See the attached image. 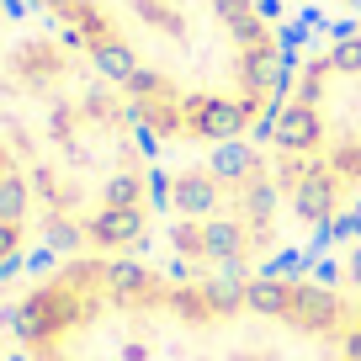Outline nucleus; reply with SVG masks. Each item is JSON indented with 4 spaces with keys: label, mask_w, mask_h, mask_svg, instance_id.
<instances>
[{
    "label": "nucleus",
    "mask_w": 361,
    "mask_h": 361,
    "mask_svg": "<svg viewBox=\"0 0 361 361\" xmlns=\"http://www.w3.org/2000/svg\"><path fill=\"white\" fill-rule=\"evenodd\" d=\"M319 138H324V123H319L314 106H303V102L276 106V144L287 154H308V149H319Z\"/></svg>",
    "instance_id": "obj_1"
},
{
    "label": "nucleus",
    "mask_w": 361,
    "mask_h": 361,
    "mask_svg": "<svg viewBox=\"0 0 361 361\" xmlns=\"http://www.w3.org/2000/svg\"><path fill=\"white\" fill-rule=\"evenodd\" d=\"M90 239L106 250H123V245H144V213L138 207H102L90 218Z\"/></svg>",
    "instance_id": "obj_2"
},
{
    "label": "nucleus",
    "mask_w": 361,
    "mask_h": 361,
    "mask_svg": "<svg viewBox=\"0 0 361 361\" xmlns=\"http://www.w3.org/2000/svg\"><path fill=\"white\" fill-rule=\"evenodd\" d=\"M293 213L308 218V224H329V213H335V180L324 170H314V176H303L293 186Z\"/></svg>",
    "instance_id": "obj_3"
},
{
    "label": "nucleus",
    "mask_w": 361,
    "mask_h": 361,
    "mask_svg": "<svg viewBox=\"0 0 361 361\" xmlns=\"http://www.w3.org/2000/svg\"><path fill=\"white\" fill-rule=\"evenodd\" d=\"M287 314H293L298 324H308V329H324V324L340 319V298L329 293V287H293V308H287Z\"/></svg>",
    "instance_id": "obj_4"
},
{
    "label": "nucleus",
    "mask_w": 361,
    "mask_h": 361,
    "mask_svg": "<svg viewBox=\"0 0 361 361\" xmlns=\"http://www.w3.org/2000/svg\"><path fill=\"white\" fill-rule=\"evenodd\" d=\"M170 202L180 207L186 218H213V207H218V186H213V176H180L176 180V192H170Z\"/></svg>",
    "instance_id": "obj_5"
},
{
    "label": "nucleus",
    "mask_w": 361,
    "mask_h": 361,
    "mask_svg": "<svg viewBox=\"0 0 361 361\" xmlns=\"http://www.w3.org/2000/svg\"><path fill=\"white\" fill-rule=\"evenodd\" d=\"M245 250V228L228 224V218H207L202 224V255L207 260H239Z\"/></svg>",
    "instance_id": "obj_6"
},
{
    "label": "nucleus",
    "mask_w": 361,
    "mask_h": 361,
    "mask_svg": "<svg viewBox=\"0 0 361 361\" xmlns=\"http://www.w3.org/2000/svg\"><path fill=\"white\" fill-rule=\"evenodd\" d=\"M245 308L250 314H287V308H293V287L276 282V276H255V282L245 287Z\"/></svg>",
    "instance_id": "obj_7"
},
{
    "label": "nucleus",
    "mask_w": 361,
    "mask_h": 361,
    "mask_svg": "<svg viewBox=\"0 0 361 361\" xmlns=\"http://www.w3.org/2000/svg\"><path fill=\"white\" fill-rule=\"evenodd\" d=\"M207 170H213V180H250V170H255V154H250V144H218L213 154H207Z\"/></svg>",
    "instance_id": "obj_8"
},
{
    "label": "nucleus",
    "mask_w": 361,
    "mask_h": 361,
    "mask_svg": "<svg viewBox=\"0 0 361 361\" xmlns=\"http://www.w3.org/2000/svg\"><path fill=\"white\" fill-rule=\"evenodd\" d=\"M102 282H106L112 298H144L149 293V271L133 266V260H112V266L102 271Z\"/></svg>",
    "instance_id": "obj_9"
},
{
    "label": "nucleus",
    "mask_w": 361,
    "mask_h": 361,
    "mask_svg": "<svg viewBox=\"0 0 361 361\" xmlns=\"http://www.w3.org/2000/svg\"><path fill=\"white\" fill-rule=\"evenodd\" d=\"M27 202H32L27 180L16 176V170H6V176H0V224H22V218H27Z\"/></svg>",
    "instance_id": "obj_10"
},
{
    "label": "nucleus",
    "mask_w": 361,
    "mask_h": 361,
    "mask_svg": "<svg viewBox=\"0 0 361 361\" xmlns=\"http://www.w3.org/2000/svg\"><path fill=\"white\" fill-rule=\"evenodd\" d=\"M138 192H144V180H138L133 170H117L102 186V207H138Z\"/></svg>",
    "instance_id": "obj_11"
},
{
    "label": "nucleus",
    "mask_w": 361,
    "mask_h": 361,
    "mask_svg": "<svg viewBox=\"0 0 361 361\" xmlns=\"http://www.w3.org/2000/svg\"><path fill=\"white\" fill-rule=\"evenodd\" d=\"M245 287H250V282H239V276H218V282H202V303H207V308H218V314H228V308L245 303Z\"/></svg>",
    "instance_id": "obj_12"
},
{
    "label": "nucleus",
    "mask_w": 361,
    "mask_h": 361,
    "mask_svg": "<svg viewBox=\"0 0 361 361\" xmlns=\"http://www.w3.org/2000/svg\"><path fill=\"white\" fill-rule=\"evenodd\" d=\"M48 250H59V255L80 250V228L69 224V218H48Z\"/></svg>",
    "instance_id": "obj_13"
},
{
    "label": "nucleus",
    "mask_w": 361,
    "mask_h": 361,
    "mask_svg": "<svg viewBox=\"0 0 361 361\" xmlns=\"http://www.w3.org/2000/svg\"><path fill=\"white\" fill-rule=\"evenodd\" d=\"M245 207H250V218H255V224H266L271 207H276V192H271L266 180H255V186H250V197H245Z\"/></svg>",
    "instance_id": "obj_14"
},
{
    "label": "nucleus",
    "mask_w": 361,
    "mask_h": 361,
    "mask_svg": "<svg viewBox=\"0 0 361 361\" xmlns=\"http://www.w3.org/2000/svg\"><path fill=\"white\" fill-rule=\"evenodd\" d=\"M22 245V224H0V260H11Z\"/></svg>",
    "instance_id": "obj_15"
},
{
    "label": "nucleus",
    "mask_w": 361,
    "mask_h": 361,
    "mask_svg": "<svg viewBox=\"0 0 361 361\" xmlns=\"http://www.w3.org/2000/svg\"><path fill=\"white\" fill-rule=\"evenodd\" d=\"M176 245L186 250V255H202V228H180V234H176Z\"/></svg>",
    "instance_id": "obj_16"
},
{
    "label": "nucleus",
    "mask_w": 361,
    "mask_h": 361,
    "mask_svg": "<svg viewBox=\"0 0 361 361\" xmlns=\"http://www.w3.org/2000/svg\"><path fill=\"white\" fill-rule=\"evenodd\" d=\"M345 361H361V329H356V335L345 340Z\"/></svg>",
    "instance_id": "obj_17"
},
{
    "label": "nucleus",
    "mask_w": 361,
    "mask_h": 361,
    "mask_svg": "<svg viewBox=\"0 0 361 361\" xmlns=\"http://www.w3.org/2000/svg\"><path fill=\"white\" fill-rule=\"evenodd\" d=\"M6 170H11V154H6V144H0V176H6Z\"/></svg>",
    "instance_id": "obj_18"
},
{
    "label": "nucleus",
    "mask_w": 361,
    "mask_h": 361,
    "mask_svg": "<svg viewBox=\"0 0 361 361\" xmlns=\"http://www.w3.org/2000/svg\"><path fill=\"white\" fill-rule=\"evenodd\" d=\"M0 6H6V0H0Z\"/></svg>",
    "instance_id": "obj_19"
}]
</instances>
